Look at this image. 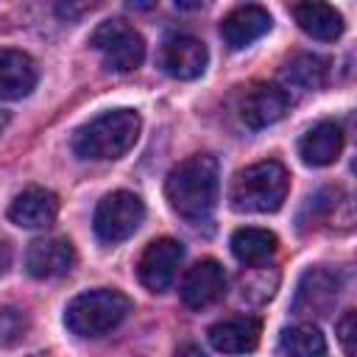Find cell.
<instances>
[{"label": "cell", "instance_id": "obj_11", "mask_svg": "<svg viewBox=\"0 0 357 357\" xmlns=\"http://www.w3.org/2000/svg\"><path fill=\"white\" fill-rule=\"evenodd\" d=\"M290 109V92L282 84H254L240 100V120L248 128H268Z\"/></svg>", "mask_w": 357, "mask_h": 357}, {"label": "cell", "instance_id": "obj_20", "mask_svg": "<svg viewBox=\"0 0 357 357\" xmlns=\"http://www.w3.org/2000/svg\"><path fill=\"white\" fill-rule=\"evenodd\" d=\"M326 73H329V61L326 59H321L315 53H296L293 59L284 61V67L279 73V81H282V86L287 92L290 89L312 92V89L324 86Z\"/></svg>", "mask_w": 357, "mask_h": 357}, {"label": "cell", "instance_id": "obj_9", "mask_svg": "<svg viewBox=\"0 0 357 357\" xmlns=\"http://www.w3.org/2000/svg\"><path fill=\"white\" fill-rule=\"evenodd\" d=\"M223 293H226V271L218 259H198L192 268H187L178 287V296L190 310H206L218 304Z\"/></svg>", "mask_w": 357, "mask_h": 357}, {"label": "cell", "instance_id": "obj_26", "mask_svg": "<svg viewBox=\"0 0 357 357\" xmlns=\"http://www.w3.org/2000/svg\"><path fill=\"white\" fill-rule=\"evenodd\" d=\"M8 262H11V251H8V245H3V243H0V273H6Z\"/></svg>", "mask_w": 357, "mask_h": 357}, {"label": "cell", "instance_id": "obj_5", "mask_svg": "<svg viewBox=\"0 0 357 357\" xmlns=\"http://www.w3.org/2000/svg\"><path fill=\"white\" fill-rule=\"evenodd\" d=\"M145 220V204L139 195L128 192V190H114L109 195H103L95 206V218H92V229L98 234L100 243H123L128 240Z\"/></svg>", "mask_w": 357, "mask_h": 357}, {"label": "cell", "instance_id": "obj_12", "mask_svg": "<svg viewBox=\"0 0 357 357\" xmlns=\"http://www.w3.org/2000/svg\"><path fill=\"white\" fill-rule=\"evenodd\" d=\"M75 265V248L67 237H39L25 251V271L33 279L64 276Z\"/></svg>", "mask_w": 357, "mask_h": 357}, {"label": "cell", "instance_id": "obj_6", "mask_svg": "<svg viewBox=\"0 0 357 357\" xmlns=\"http://www.w3.org/2000/svg\"><path fill=\"white\" fill-rule=\"evenodd\" d=\"M89 47L103 56V67L112 73H131L145 59V39L123 20L100 22L89 36Z\"/></svg>", "mask_w": 357, "mask_h": 357}, {"label": "cell", "instance_id": "obj_23", "mask_svg": "<svg viewBox=\"0 0 357 357\" xmlns=\"http://www.w3.org/2000/svg\"><path fill=\"white\" fill-rule=\"evenodd\" d=\"M337 340L346 354H354L357 349V312L354 310H346L343 318L337 321Z\"/></svg>", "mask_w": 357, "mask_h": 357}, {"label": "cell", "instance_id": "obj_16", "mask_svg": "<svg viewBox=\"0 0 357 357\" xmlns=\"http://www.w3.org/2000/svg\"><path fill=\"white\" fill-rule=\"evenodd\" d=\"M39 81L36 61L11 47H0V100H20L33 92Z\"/></svg>", "mask_w": 357, "mask_h": 357}, {"label": "cell", "instance_id": "obj_2", "mask_svg": "<svg viewBox=\"0 0 357 357\" xmlns=\"http://www.w3.org/2000/svg\"><path fill=\"white\" fill-rule=\"evenodd\" d=\"M142 128V117L134 109H112L89 123H84L73 137V151L78 159L109 162L126 156Z\"/></svg>", "mask_w": 357, "mask_h": 357}, {"label": "cell", "instance_id": "obj_25", "mask_svg": "<svg viewBox=\"0 0 357 357\" xmlns=\"http://www.w3.org/2000/svg\"><path fill=\"white\" fill-rule=\"evenodd\" d=\"M126 6L134 11H151V8H156V0H126Z\"/></svg>", "mask_w": 357, "mask_h": 357}, {"label": "cell", "instance_id": "obj_17", "mask_svg": "<svg viewBox=\"0 0 357 357\" xmlns=\"http://www.w3.org/2000/svg\"><path fill=\"white\" fill-rule=\"evenodd\" d=\"M340 151H343V131L332 120L315 123L298 139V156L310 167H326V165L337 162Z\"/></svg>", "mask_w": 357, "mask_h": 357}, {"label": "cell", "instance_id": "obj_21", "mask_svg": "<svg viewBox=\"0 0 357 357\" xmlns=\"http://www.w3.org/2000/svg\"><path fill=\"white\" fill-rule=\"evenodd\" d=\"M276 349L290 357H318V354H326V340L312 321H301L282 329Z\"/></svg>", "mask_w": 357, "mask_h": 357}, {"label": "cell", "instance_id": "obj_4", "mask_svg": "<svg viewBox=\"0 0 357 357\" xmlns=\"http://www.w3.org/2000/svg\"><path fill=\"white\" fill-rule=\"evenodd\" d=\"M134 310L131 298L120 290L98 287L78 293L64 310V326L78 337H103L117 329Z\"/></svg>", "mask_w": 357, "mask_h": 357}, {"label": "cell", "instance_id": "obj_15", "mask_svg": "<svg viewBox=\"0 0 357 357\" xmlns=\"http://www.w3.org/2000/svg\"><path fill=\"white\" fill-rule=\"evenodd\" d=\"M56 218H59V198L45 187L22 190L8 206V220L17 223L20 229H47L56 223Z\"/></svg>", "mask_w": 357, "mask_h": 357}, {"label": "cell", "instance_id": "obj_8", "mask_svg": "<svg viewBox=\"0 0 357 357\" xmlns=\"http://www.w3.org/2000/svg\"><path fill=\"white\" fill-rule=\"evenodd\" d=\"M181 259H184V245L178 240H173V237L151 240L137 262V276H139L142 287L151 293L167 290L176 279Z\"/></svg>", "mask_w": 357, "mask_h": 357}, {"label": "cell", "instance_id": "obj_24", "mask_svg": "<svg viewBox=\"0 0 357 357\" xmlns=\"http://www.w3.org/2000/svg\"><path fill=\"white\" fill-rule=\"evenodd\" d=\"M176 3V8H181V11H201L209 0H173Z\"/></svg>", "mask_w": 357, "mask_h": 357}, {"label": "cell", "instance_id": "obj_10", "mask_svg": "<svg viewBox=\"0 0 357 357\" xmlns=\"http://www.w3.org/2000/svg\"><path fill=\"white\" fill-rule=\"evenodd\" d=\"M206 61H209V53H206V45L195 36H187V33H173L162 42V50H159V67L170 75V78H178V81H192L198 78L204 70H206Z\"/></svg>", "mask_w": 357, "mask_h": 357}, {"label": "cell", "instance_id": "obj_3", "mask_svg": "<svg viewBox=\"0 0 357 357\" xmlns=\"http://www.w3.org/2000/svg\"><path fill=\"white\" fill-rule=\"evenodd\" d=\"M290 190V173L276 159H262L243 167L229 184V204L234 212L268 215L282 209Z\"/></svg>", "mask_w": 357, "mask_h": 357}, {"label": "cell", "instance_id": "obj_22", "mask_svg": "<svg viewBox=\"0 0 357 357\" xmlns=\"http://www.w3.org/2000/svg\"><path fill=\"white\" fill-rule=\"evenodd\" d=\"M106 0H53V8H56V17L64 20V22H75L86 14H92L95 8H100Z\"/></svg>", "mask_w": 357, "mask_h": 357}, {"label": "cell", "instance_id": "obj_19", "mask_svg": "<svg viewBox=\"0 0 357 357\" xmlns=\"http://www.w3.org/2000/svg\"><path fill=\"white\" fill-rule=\"evenodd\" d=\"M229 248L234 254V259L245 268H259L265 265L276 248H279V237L268 229H259V226H243L231 234L229 240Z\"/></svg>", "mask_w": 357, "mask_h": 357}, {"label": "cell", "instance_id": "obj_13", "mask_svg": "<svg viewBox=\"0 0 357 357\" xmlns=\"http://www.w3.org/2000/svg\"><path fill=\"white\" fill-rule=\"evenodd\" d=\"M262 335V321L254 315H234L209 326L206 340L220 354H245L254 351Z\"/></svg>", "mask_w": 357, "mask_h": 357}, {"label": "cell", "instance_id": "obj_14", "mask_svg": "<svg viewBox=\"0 0 357 357\" xmlns=\"http://www.w3.org/2000/svg\"><path fill=\"white\" fill-rule=\"evenodd\" d=\"M271 25H273L271 14L262 6L248 3V6H237L234 11H229L220 20V36L231 50H243L251 42H257L259 36H265L271 31Z\"/></svg>", "mask_w": 357, "mask_h": 357}, {"label": "cell", "instance_id": "obj_27", "mask_svg": "<svg viewBox=\"0 0 357 357\" xmlns=\"http://www.w3.org/2000/svg\"><path fill=\"white\" fill-rule=\"evenodd\" d=\"M6 126H8V112H0V134H3Z\"/></svg>", "mask_w": 357, "mask_h": 357}, {"label": "cell", "instance_id": "obj_1", "mask_svg": "<svg viewBox=\"0 0 357 357\" xmlns=\"http://www.w3.org/2000/svg\"><path fill=\"white\" fill-rule=\"evenodd\" d=\"M220 192L218 159L209 153H192L178 162L165 178V198L170 209L190 226H209Z\"/></svg>", "mask_w": 357, "mask_h": 357}, {"label": "cell", "instance_id": "obj_7", "mask_svg": "<svg viewBox=\"0 0 357 357\" xmlns=\"http://www.w3.org/2000/svg\"><path fill=\"white\" fill-rule=\"evenodd\" d=\"M340 287H343V276L337 271L315 265V268L304 271V276L298 279L290 312L298 315V318H307V321L324 318L335 307V301L340 296Z\"/></svg>", "mask_w": 357, "mask_h": 357}, {"label": "cell", "instance_id": "obj_18", "mask_svg": "<svg viewBox=\"0 0 357 357\" xmlns=\"http://www.w3.org/2000/svg\"><path fill=\"white\" fill-rule=\"evenodd\" d=\"M293 20L307 36L321 42H335L346 28L343 14L326 0H298L293 6Z\"/></svg>", "mask_w": 357, "mask_h": 357}]
</instances>
